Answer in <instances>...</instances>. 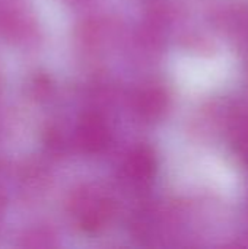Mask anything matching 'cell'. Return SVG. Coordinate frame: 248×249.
<instances>
[{"mask_svg": "<svg viewBox=\"0 0 248 249\" xmlns=\"http://www.w3.org/2000/svg\"><path fill=\"white\" fill-rule=\"evenodd\" d=\"M165 95L159 89H146L137 98L140 112L148 118H156L165 109Z\"/></svg>", "mask_w": 248, "mask_h": 249, "instance_id": "3957f363", "label": "cell"}, {"mask_svg": "<svg viewBox=\"0 0 248 249\" xmlns=\"http://www.w3.org/2000/svg\"><path fill=\"white\" fill-rule=\"evenodd\" d=\"M111 213V206L108 201H98L95 207L89 209L82 214L80 225L85 231L88 232H95L99 228L104 226L107 219L110 217Z\"/></svg>", "mask_w": 248, "mask_h": 249, "instance_id": "277c9868", "label": "cell"}, {"mask_svg": "<svg viewBox=\"0 0 248 249\" xmlns=\"http://www.w3.org/2000/svg\"><path fill=\"white\" fill-rule=\"evenodd\" d=\"M155 158L152 152L146 147H140L134 150L126 163V169L129 177L133 178V181H148L155 172Z\"/></svg>", "mask_w": 248, "mask_h": 249, "instance_id": "7a4b0ae2", "label": "cell"}, {"mask_svg": "<svg viewBox=\"0 0 248 249\" xmlns=\"http://www.w3.org/2000/svg\"><path fill=\"white\" fill-rule=\"evenodd\" d=\"M79 142L86 152H99L108 143V130L102 118L88 115L79 127Z\"/></svg>", "mask_w": 248, "mask_h": 249, "instance_id": "6da1fadb", "label": "cell"}]
</instances>
